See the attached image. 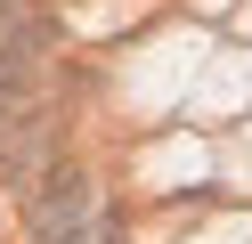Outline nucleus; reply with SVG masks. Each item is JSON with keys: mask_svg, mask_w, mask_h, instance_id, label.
Returning <instances> with one entry per match:
<instances>
[{"mask_svg": "<svg viewBox=\"0 0 252 244\" xmlns=\"http://www.w3.org/2000/svg\"><path fill=\"white\" fill-rule=\"evenodd\" d=\"M33 244H98V187L82 163H49L33 187Z\"/></svg>", "mask_w": 252, "mask_h": 244, "instance_id": "obj_1", "label": "nucleus"}, {"mask_svg": "<svg viewBox=\"0 0 252 244\" xmlns=\"http://www.w3.org/2000/svg\"><path fill=\"white\" fill-rule=\"evenodd\" d=\"M41 49H49V16H17L0 33V130L41 114Z\"/></svg>", "mask_w": 252, "mask_h": 244, "instance_id": "obj_2", "label": "nucleus"}]
</instances>
